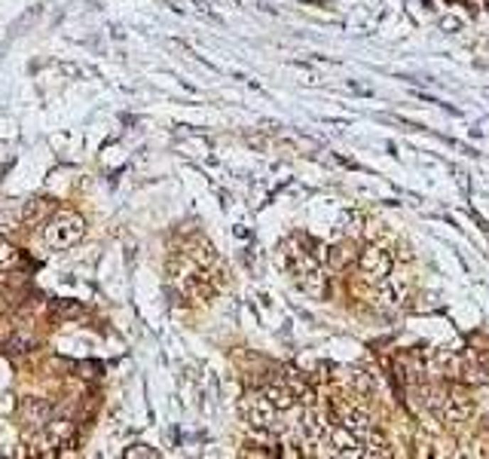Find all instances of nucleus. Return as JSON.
<instances>
[{
	"instance_id": "1",
	"label": "nucleus",
	"mask_w": 489,
	"mask_h": 459,
	"mask_svg": "<svg viewBox=\"0 0 489 459\" xmlns=\"http://www.w3.org/2000/svg\"><path fill=\"white\" fill-rule=\"evenodd\" d=\"M83 233H86V223L80 214L58 211L43 227V242H46V248H53V251H65V248H74V245L83 239Z\"/></svg>"
},
{
	"instance_id": "2",
	"label": "nucleus",
	"mask_w": 489,
	"mask_h": 459,
	"mask_svg": "<svg viewBox=\"0 0 489 459\" xmlns=\"http://www.w3.org/2000/svg\"><path fill=\"white\" fill-rule=\"evenodd\" d=\"M288 263H291L294 275H297L300 288L309 294V297H321V294H324V273H321V267H318V260H315L309 251L291 248V251H288Z\"/></svg>"
},
{
	"instance_id": "3",
	"label": "nucleus",
	"mask_w": 489,
	"mask_h": 459,
	"mask_svg": "<svg viewBox=\"0 0 489 459\" xmlns=\"http://www.w3.org/2000/svg\"><path fill=\"white\" fill-rule=\"evenodd\" d=\"M242 416L248 420L251 428H275L279 423V407H275L267 392H248L242 398Z\"/></svg>"
},
{
	"instance_id": "4",
	"label": "nucleus",
	"mask_w": 489,
	"mask_h": 459,
	"mask_svg": "<svg viewBox=\"0 0 489 459\" xmlns=\"http://www.w3.org/2000/svg\"><path fill=\"white\" fill-rule=\"evenodd\" d=\"M477 411V404H474V398L471 392L465 389V386H453L450 392H446V401L441 407V413H444V420L450 423V426H458V423H468L474 416Z\"/></svg>"
},
{
	"instance_id": "5",
	"label": "nucleus",
	"mask_w": 489,
	"mask_h": 459,
	"mask_svg": "<svg viewBox=\"0 0 489 459\" xmlns=\"http://www.w3.org/2000/svg\"><path fill=\"white\" fill-rule=\"evenodd\" d=\"M358 263H361L364 279L373 282V285H380L385 275L392 273V258H389V251H385V248H380V245H370V248H364Z\"/></svg>"
},
{
	"instance_id": "6",
	"label": "nucleus",
	"mask_w": 489,
	"mask_h": 459,
	"mask_svg": "<svg viewBox=\"0 0 489 459\" xmlns=\"http://www.w3.org/2000/svg\"><path fill=\"white\" fill-rule=\"evenodd\" d=\"M331 423H328V416H324L321 411H306L303 413V423H300V432L306 435V441H312V444H318L324 441V438H331Z\"/></svg>"
},
{
	"instance_id": "7",
	"label": "nucleus",
	"mask_w": 489,
	"mask_h": 459,
	"mask_svg": "<svg viewBox=\"0 0 489 459\" xmlns=\"http://www.w3.org/2000/svg\"><path fill=\"white\" fill-rule=\"evenodd\" d=\"M380 297L385 306H392V310H397V306H404L407 300V282L401 279V275H385V279L380 282Z\"/></svg>"
},
{
	"instance_id": "8",
	"label": "nucleus",
	"mask_w": 489,
	"mask_h": 459,
	"mask_svg": "<svg viewBox=\"0 0 489 459\" xmlns=\"http://www.w3.org/2000/svg\"><path fill=\"white\" fill-rule=\"evenodd\" d=\"M355 258H358V251H355L349 242H345V245H331V248L324 251V260H328L333 270H343V267H349V263H352Z\"/></svg>"
},
{
	"instance_id": "9",
	"label": "nucleus",
	"mask_w": 489,
	"mask_h": 459,
	"mask_svg": "<svg viewBox=\"0 0 489 459\" xmlns=\"http://www.w3.org/2000/svg\"><path fill=\"white\" fill-rule=\"evenodd\" d=\"M25 413H28V423L34 426V428L49 423V404L40 401V398H31V401L25 404Z\"/></svg>"
},
{
	"instance_id": "10",
	"label": "nucleus",
	"mask_w": 489,
	"mask_h": 459,
	"mask_svg": "<svg viewBox=\"0 0 489 459\" xmlns=\"http://www.w3.org/2000/svg\"><path fill=\"white\" fill-rule=\"evenodd\" d=\"M434 364H437V371H441L444 376H458V371H462V362H458V355L450 352V349H441V352H437Z\"/></svg>"
},
{
	"instance_id": "11",
	"label": "nucleus",
	"mask_w": 489,
	"mask_h": 459,
	"mask_svg": "<svg viewBox=\"0 0 489 459\" xmlns=\"http://www.w3.org/2000/svg\"><path fill=\"white\" fill-rule=\"evenodd\" d=\"M267 398H269V401L275 404V407H279V413L281 411H291V407H294V392L288 389V386H269V389H267Z\"/></svg>"
},
{
	"instance_id": "12",
	"label": "nucleus",
	"mask_w": 489,
	"mask_h": 459,
	"mask_svg": "<svg viewBox=\"0 0 489 459\" xmlns=\"http://www.w3.org/2000/svg\"><path fill=\"white\" fill-rule=\"evenodd\" d=\"M446 386H428V389H422L425 395V407H431V411H441L444 401H446Z\"/></svg>"
},
{
	"instance_id": "13",
	"label": "nucleus",
	"mask_w": 489,
	"mask_h": 459,
	"mask_svg": "<svg viewBox=\"0 0 489 459\" xmlns=\"http://www.w3.org/2000/svg\"><path fill=\"white\" fill-rule=\"evenodd\" d=\"M193 260H196L202 270H211L214 263H217V254H214L211 245H196V251H193Z\"/></svg>"
},
{
	"instance_id": "14",
	"label": "nucleus",
	"mask_w": 489,
	"mask_h": 459,
	"mask_svg": "<svg viewBox=\"0 0 489 459\" xmlns=\"http://www.w3.org/2000/svg\"><path fill=\"white\" fill-rule=\"evenodd\" d=\"M16 263H18V251L13 248V245L0 242V270H6V267H16Z\"/></svg>"
},
{
	"instance_id": "15",
	"label": "nucleus",
	"mask_w": 489,
	"mask_h": 459,
	"mask_svg": "<svg viewBox=\"0 0 489 459\" xmlns=\"http://www.w3.org/2000/svg\"><path fill=\"white\" fill-rule=\"evenodd\" d=\"M46 199H34V202H28V206H25V218L28 221H40V218H43V214H46Z\"/></svg>"
}]
</instances>
